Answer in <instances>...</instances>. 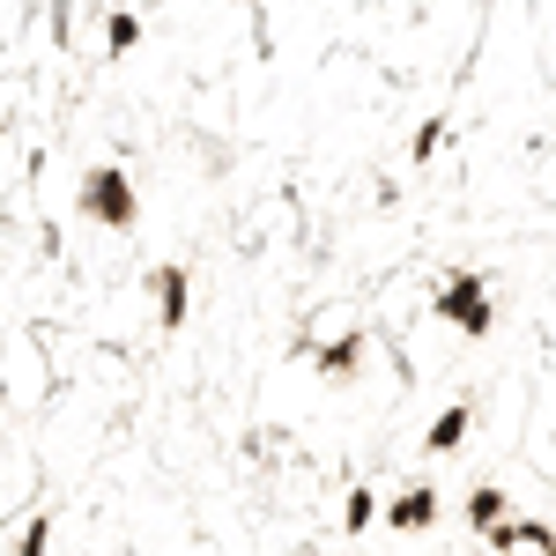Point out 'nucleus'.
Masks as SVG:
<instances>
[{"label": "nucleus", "instance_id": "f257e3e1", "mask_svg": "<svg viewBox=\"0 0 556 556\" xmlns=\"http://www.w3.org/2000/svg\"><path fill=\"white\" fill-rule=\"evenodd\" d=\"M75 215L97 223V230H134L141 223V186H134L127 164H89L75 178Z\"/></svg>", "mask_w": 556, "mask_h": 556}, {"label": "nucleus", "instance_id": "f03ea898", "mask_svg": "<svg viewBox=\"0 0 556 556\" xmlns=\"http://www.w3.org/2000/svg\"><path fill=\"white\" fill-rule=\"evenodd\" d=\"M430 312H438L445 327H460L468 342H490V334H497V282H490V275H475V267H460V275H445V282H438Z\"/></svg>", "mask_w": 556, "mask_h": 556}, {"label": "nucleus", "instance_id": "7ed1b4c3", "mask_svg": "<svg viewBox=\"0 0 556 556\" xmlns=\"http://www.w3.org/2000/svg\"><path fill=\"white\" fill-rule=\"evenodd\" d=\"M149 298H156V327L178 334V327L193 319V275H186L178 260H156V267H149Z\"/></svg>", "mask_w": 556, "mask_h": 556}, {"label": "nucleus", "instance_id": "20e7f679", "mask_svg": "<svg viewBox=\"0 0 556 556\" xmlns=\"http://www.w3.org/2000/svg\"><path fill=\"white\" fill-rule=\"evenodd\" d=\"M364 349H371V334H364V327H349V334H334V342L319 349H304V356H312V371H319V379H356V371H364Z\"/></svg>", "mask_w": 556, "mask_h": 556}, {"label": "nucleus", "instance_id": "39448f33", "mask_svg": "<svg viewBox=\"0 0 556 556\" xmlns=\"http://www.w3.org/2000/svg\"><path fill=\"white\" fill-rule=\"evenodd\" d=\"M424 527H438V490H430V482H408V490L386 505V534H424Z\"/></svg>", "mask_w": 556, "mask_h": 556}, {"label": "nucleus", "instance_id": "423d86ee", "mask_svg": "<svg viewBox=\"0 0 556 556\" xmlns=\"http://www.w3.org/2000/svg\"><path fill=\"white\" fill-rule=\"evenodd\" d=\"M482 542H490V549L497 556H513V549H556V527L549 519H497V527H482Z\"/></svg>", "mask_w": 556, "mask_h": 556}, {"label": "nucleus", "instance_id": "0eeeda50", "mask_svg": "<svg viewBox=\"0 0 556 556\" xmlns=\"http://www.w3.org/2000/svg\"><path fill=\"white\" fill-rule=\"evenodd\" d=\"M475 430V401H453V408H438V424L424 430V460H438V453H460Z\"/></svg>", "mask_w": 556, "mask_h": 556}, {"label": "nucleus", "instance_id": "6e6552de", "mask_svg": "<svg viewBox=\"0 0 556 556\" xmlns=\"http://www.w3.org/2000/svg\"><path fill=\"white\" fill-rule=\"evenodd\" d=\"M505 513H513V497H505L497 482H475V490H468V527H475V534H482V527H497Z\"/></svg>", "mask_w": 556, "mask_h": 556}, {"label": "nucleus", "instance_id": "1a4fd4ad", "mask_svg": "<svg viewBox=\"0 0 556 556\" xmlns=\"http://www.w3.org/2000/svg\"><path fill=\"white\" fill-rule=\"evenodd\" d=\"M134 45H141V15H134V8H112V23H104V60H127Z\"/></svg>", "mask_w": 556, "mask_h": 556}, {"label": "nucleus", "instance_id": "9d476101", "mask_svg": "<svg viewBox=\"0 0 556 556\" xmlns=\"http://www.w3.org/2000/svg\"><path fill=\"white\" fill-rule=\"evenodd\" d=\"M371 519H379V497H371V482H356L342 505V534H371Z\"/></svg>", "mask_w": 556, "mask_h": 556}, {"label": "nucleus", "instance_id": "9b49d317", "mask_svg": "<svg viewBox=\"0 0 556 556\" xmlns=\"http://www.w3.org/2000/svg\"><path fill=\"white\" fill-rule=\"evenodd\" d=\"M438 141H445V119H424V127H416V141H408V156H416V164H430V156H438Z\"/></svg>", "mask_w": 556, "mask_h": 556}, {"label": "nucleus", "instance_id": "f8f14e48", "mask_svg": "<svg viewBox=\"0 0 556 556\" xmlns=\"http://www.w3.org/2000/svg\"><path fill=\"white\" fill-rule=\"evenodd\" d=\"M15 556H52V519H30L23 542H15Z\"/></svg>", "mask_w": 556, "mask_h": 556}, {"label": "nucleus", "instance_id": "ddd939ff", "mask_svg": "<svg viewBox=\"0 0 556 556\" xmlns=\"http://www.w3.org/2000/svg\"><path fill=\"white\" fill-rule=\"evenodd\" d=\"M230 8H260V0H230Z\"/></svg>", "mask_w": 556, "mask_h": 556}, {"label": "nucleus", "instance_id": "4468645a", "mask_svg": "<svg viewBox=\"0 0 556 556\" xmlns=\"http://www.w3.org/2000/svg\"><path fill=\"white\" fill-rule=\"evenodd\" d=\"M542 556H556V549H542Z\"/></svg>", "mask_w": 556, "mask_h": 556}]
</instances>
